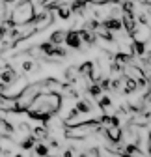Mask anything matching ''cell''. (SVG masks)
I'll list each match as a JSON object with an SVG mask.
<instances>
[{
	"instance_id": "cell-1",
	"label": "cell",
	"mask_w": 151,
	"mask_h": 157,
	"mask_svg": "<svg viewBox=\"0 0 151 157\" xmlns=\"http://www.w3.org/2000/svg\"><path fill=\"white\" fill-rule=\"evenodd\" d=\"M62 105V95L58 92H39L30 103L26 116L30 120H41L45 124L50 122V118L58 112Z\"/></svg>"
},
{
	"instance_id": "cell-2",
	"label": "cell",
	"mask_w": 151,
	"mask_h": 157,
	"mask_svg": "<svg viewBox=\"0 0 151 157\" xmlns=\"http://www.w3.org/2000/svg\"><path fill=\"white\" fill-rule=\"evenodd\" d=\"M34 17H35V10H34L32 0H19L17 6L11 11V17L9 19L15 23V26H21V25L32 23Z\"/></svg>"
},
{
	"instance_id": "cell-3",
	"label": "cell",
	"mask_w": 151,
	"mask_h": 157,
	"mask_svg": "<svg viewBox=\"0 0 151 157\" xmlns=\"http://www.w3.org/2000/svg\"><path fill=\"white\" fill-rule=\"evenodd\" d=\"M64 43L65 45H69L71 49H80L82 47V39H80V34H79V30H69V32H65V39H64Z\"/></svg>"
},
{
	"instance_id": "cell-4",
	"label": "cell",
	"mask_w": 151,
	"mask_h": 157,
	"mask_svg": "<svg viewBox=\"0 0 151 157\" xmlns=\"http://www.w3.org/2000/svg\"><path fill=\"white\" fill-rule=\"evenodd\" d=\"M17 78H19V75H17V71H15L11 66H6L2 71H0V82L6 84V86L13 84V82L17 81Z\"/></svg>"
},
{
	"instance_id": "cell-5",
	"label": "cell",
	"mask_w": 151,
	"mask_h": 157,
	"mask_svg": "<svg viewBox=\"0 0 151 157\" xmlns=\"http://www.w3.org/2000/svg\"><path fill=\"white\" fill-rule=\"evenodd\" d=\"M101 26H103L105 30H108V32H120V30L123 28L121 19H118V17H106L105 21L101 23Z\"/></svg>"
},
{
	"instance_id": "cell-6",
	"label": "cell",
	"mask_w": 151,
	"mask_h": 157,
	"mask_svg": "<svg viewBox=\"0 0 151 157\" xmlns=\"http://www.w3.org/2000/svg\"><path fill=\"white\" fill-rule=\"evenodd\" d=\"M15 148V142L11 139V135H0V151H11Z\"/></svg>"
},
{
	"instance_id": "cell-7",
	"label": "cell",
	"mask_w": 151,
	"mask_h": 157,
	"mask_svg": "<svg viewBox=\"0 0 151 157\" xmlns=\"http://www.w3.org/2000/svg\"><path fill=\"white\" fill-rule=\"evenodd\" d=\"M64 39H65V30H54V32L49 36V41H50L52 45H62Z\"/></svg>"
},
{
	"instance_id": "cell-8",
	"label": "cell",
	"mask_w": 151,
	"mask_h": 157,
	"mask_svg": "<svg viewBox=\"0 0 151 157\" xmlns=\"http://www.w3.org/2000/svg\"><path fill=\"white\" fill-rule=\"evenodd\" d=\"M56 10H58V17L60 19H64V21H67V19L73 15V11H71V8H69V4L67 6H64V4H60L58 8H56Z\"/></svg>"
},
{
	"instance_id": "cell-9",
	"label": "cell",
	"mask_w": 151,
	"mask_h": 157,
	"mask_svg": "<svg viewBox=\"0 0 151 157\" xmlns=\"http://www.w3.org/2000/svg\"><path fill=\"white\" fill-rule=\"evenodd\" d=\"M35 142H37V140H35V136L30 133V135H26V139L21 142V148H23V150H34Z\"/></svg>"
},
{
	"instance_id": "cell-10",
	"label": "cell",
	"mask_w": 151,
	"mask_h": 157,
	"mask_svg": "<svg viewBox=\"0 0 151 157\" xmlns=\"http://www.w3.org/2000/svg\"><path fill=\"white\" fill-rule=\"evenodd\" d=\"M133 52L136 56H142L145 52V41H138V39H134V41H133Z\"/></svg>"
},
{
	"instance_id": "cell-11",
	"label": "cell",
	"mask_w": 151,
	"mask_h": 157,
	"mask_svg": "<svg viewBox=\"0 0 151 157\" xmlns=\"http://www.w3.org/2000/svg\"><path fill=\"white\" fill-rule=\"evenodd\" d=\"M75 110L88 114V112H91V105H90L88 101H77V105H75Z\"/></svg>"
},
{
	"instance_id": "cell-12",
	"label": "cell",
	"mask_w": 151,
	"mask_h": 157,
	"mask_svg": "<svg viewBox=\"0 0 151 157\" xmlns=\"http://www.w3.org/2000/svg\"><path fill=\"white\" fill-rule=\"evenodd\" d=\"M34 151L39 155V157H45V155H49L50 151H49V148L45 146V144H39V142H35V146H34Z\"/></svg>"
},
{
	"instance_id": "cell-13",
	"label": "cell",
	"mask_w": 151,
	"mask_h": 157,
	"mask_svg": "<svg viewBox=\"0 0 151 157\" xmlns=\"http://www.w3.org/2000/svg\"><path fill=\"white\" fill-rule=\"evenodd\" d=\"M114 58H116V64H129L131 62V54H125V52H118Z\"/></svg>"
},
{
	"instance_id": "cell-14",
	"label": "cell",
	"mask_w": 151,
	"mask_h": 157,
	"mask_svg": "<svg viewBox=\"0 0 151 157\" xmlns=\"http://www.w3.org/2000/svg\"><path fill=\"white\" fill-rule=\"evenodd\" d=\"M34 67H35V60H24V62L21 64V69H23L24 73H30Z\"/></svg>"
},
{
	"instance_id": "cell-15",
	"label": "cell",
	"mask_w": 151,
	"mask_h": 157,
	"mask_svg": "<svg viewBox=\"0 0 151 157\" xmlns=\"http://www.w3.org/2000/svg\"><path fill=\"white\" fill-rule=\"evenodd\" d=\"M136 88H138L136 81H133V78H127V81H125V92H127V94H131V92H134Z\"/></svg>"
},
{
	"instance_id": "cell-16",
	"label": "cell",
	"mask_w": 151,
	"mask_h": 157,
	"mask_svg": "<svg viewBox=\"0 0 151 157\" xmlns=\"http://www.w3.org/2000/svg\"><path fill=\"white\" fill-rule=\"evenodd\" d=\"M88 90H90V94H91L93 97H97V95H101V92H103V90H101V86H99L97 82H95V84H90V88H88Z\"/></svg>"
},
{
	"instance_id": "cell-17",
	"label": "cell",
	"mask_w": 151,
	"mask_h": 157,
	"mask_svg": "<svg viewBox=\"0 0 151 157\" xmlns=\"http://www.w3.org/2000/svg\"><path fill=\"white\" fill-rule=\"evenodd\" d=\"M110 105H112V101H110V97H103V99L99 101V107H101V109H108Z\"/></svg>"
},
{
	"instance_id": "cell-18",
	"label": "cell",
	"mask_w": 151,
	"mask_h": 157,
	"mask_svg": "<svg viewBox=\"0 0 151 157\" xmlns=\"http://www.w3.org/2000/svg\"><path fill=\"white\" fill-rule=\"evenodd\" d=\"M15 157H23V155H15Z\"/></svg>"
},
{
	"instance_id": "cell-19",
	"label": "cell",
	"mask_w": 151,
	"mask_h": 157,
	"mask_svg": "<svg viewBox=\"0 0 151 157\" xmlns=\"http://www.w3.org/2000/svg\"><path fill=\"white\" fill-rule=\"evenodd\" d=\"M149 66H151V60H149Z\"/></svg>"
}]
</instances>
